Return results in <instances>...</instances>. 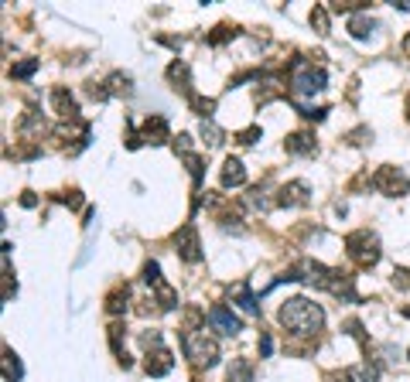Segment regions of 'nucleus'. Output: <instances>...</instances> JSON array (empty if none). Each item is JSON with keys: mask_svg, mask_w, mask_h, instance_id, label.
Segmentation results:
<instances>
[{"mask_svg": "<svg viewBox=\"0 0 410 382\" xmlns=\"http://www.w3.org/2000/svg\"><path fill=\"white\" fill-rule=\"evenodd\" d=\"M277 318H281L284 328L294 332V334H315V332H322V325H325V311L315 304V301H308V297H291V301H284Z\"/></svg>", "mask_w": 410, "mask_h": 382, "instance_id": "nucleus-1", "label": "nucleus"}, {"mask_svg": "<svg viewBox=\"0 0 410 382\" xmlns=\"http://www.w3.org/2000/svg\"><path fill=\"white\" fill-rule=\"evenodd\" d=\"M185 355L192 358L199 369H209V365H216V358H219V341L216 338H209L205 332H185Z\"/></svg>", "mask_w": 410, "mask_h": 382, "instance_id": "nucleus-2", "label": "nucleus"}, {"mask_svg": "<svg viewBox=\"0 0 410 382\" xmlns=\"http://www.w3.org/2000/svg\"><path fill=\"white\" fill-rule=\"evenodd\" d=\"M345 250H349V256L356 259L359 266H376V259H380V239L369 229H359L345 239Z\"/></svg>", "mask_w": 410, "mask_h": 382, "instance_id": "nucleus-3", "label": "nucleus"}, {"mask_svg": "<svg viewBox=\"0 0 410 382\" xmlns=\"http://www.w3.org/2000/svg\"><path fill=\"white\" fill-rule=\"evenodd\" d=\"M291 89L298 93V96H315V93H322L325 89V72L322 69H315V65H294V76H291Z\"/></svg>", "mask_w": 410, "mask_h": 382, "instance_id": "nucleus-4", "label": "nucleus"}, {"mask_svg": "<svg viewBox=\"0 0 410 382\" xmlns=\"http://www.w3.org/2000/svg\"><path fill=\"white\" fill-rule=\"evenodd\" d=\"M373 188L376 191H383V195H404L410 188V181H407V175L404 171H397V168H380L376 175H373Z\"/></svg>", "mask_w": 410, "mask_h": 382, "instance_id": "nucleus-5", "label": "nucleus"}, {"mask_svg": "<svg viewBox=\"0 0 410 382\" xmlns=\"http://www.w3.org/2000/svg\"><path fill=\"white\" fill-rule=\"evenodd\" d=\"M175 246H178L181 259H188V263H199V256H202V246H199V232H195V226L188 222V226H181L178 232H175Z\"/></svg>", "mask_w": 410, "mask_h": 382, "instance_id": "nucleus-6", "label": "nucleus"}, {"mask_svg": "<svg viewBox=\"0 0 410 382\" xmlns=\"http://www.w3.org/2000/svg\"><path fill=\"white\" fill-rule=\"evenodd\" d=\"M144 369H147V376H168L171 369H175V355L161 345V348H154V352H147V362H144Z\"/></svg>", "mask_w": 410, "mask_h": 382, "instance_id": "nucleus-7", "label": "nucleus"}, {"mask_svg": "<svg viewBox=\"0 0 410 382\" xmlns=\"http://www.w3.org/2000/svg\"><path fill=\"white\" fill-rule=\"evenodd\" d=\"M209 321H212V328L219 334H236L243 328V321H239L232 311H226V307H212V311H209Z\"/></svg>", "mask_w": 410, "mask_h": 382, "instance_id": "nucleus-8", "label": "nucleus"}, {"mask_svg": "<svg viewBox=\"0 0 410 382\" xmlns=\"http://www.w3.org/2000/svg\"><path fill=\"white\" fill-rule=\"evenodd\" d=\"M51 106H55V113H58V116L76 120L79 106H76V100H72V93H69V89H51Z\"/></svg>", "mask_w": 410, "mask_h": 382, "instance_id": "nucleus-9", "label": "nucleus"}, {"mask_svg": "<svg viewBox=\"0 0 410 382\" xmlns=\"http://www.w3.org/2000/svg\"><path fill=\"white\" fill-rule=\"evenodd\" d=\"M140 140L144 144H164L168 140V120L164 116H151L144 123V130H140Z\"/></svg>", "mask_w": 410, "mask_h": 382, "instance_id": "nucleus-10", "label": "nucleus"}, {"mask_svg": "<svg viewBox=\"0 0 410 382\" xmlns=\"http://www.w3.org/2000/svg\"><path fill=\"white\" fill-rule=\"evenodd\" d=\"M308 202V184L305 181H291V184H284L281 195H277V205H305Z\"/></svg>", "mask_w": 410, "mask_h": 382, "instance_id": "nucleus-11", "label": "nucleus"}, {"mask_svg": "<svg viewBox=\"0 0 410 382\" xmlns=\"http://www.w3.org/2000/svg\"><path fill=\"white\" fill-rule=\"evenodd\" d=\"M243 181H246L243 161L239 157H226V164H223V188H239Z\"/></svg>", "mask_w": 410, "mask_h": 382, "instance_id": "nucleus-12", "label": "nucleus"}, {"mask_svg": "<svg viewBox=\"0 0 410 382\" xmlns=\"http://www.w3.org/2000/svg\"><path fill=\"white\" fill-rule=\"evenodd\" d=\"M168 79L175 82V89H181V93L192 96V76H188V65H185V62H171V65H168Z\"/></svg>", "mask_w": 410, "mask_h": 382, "instance_id": "nucleus-13", "label": "nucleus"}, {"mask_svg": "<svg viewBox=\"0 0 410 382\" xmlns=\"http://www.w3.org/2000/svg\"><path fill=\"white\" fill-rule=\"evenodd\" d=\"M287 151L291 154H311L315 151V133H308V130L291 133V137H287Z\"/></svg>", "mask_w": 410, "mask_h": 382, "instance_id": "nucleus-14", "label": "nucleus"}, {"mask_svg": "<svg viewBox=\"0 0 410 382\" xmlns=\"http://www.w3.org/2000/svg\"><path fill=\"white\" fill-rule=\"evenodd\" d=\"M102 86H106V96H130V76L124 72H113Z\"/></svg>", "mask_w": 410, "mask_h": 382, "instance_id": "nucleus-15", "label": "nucleus"}, {"mask_svg": "<svg viewBox=\"0 0 410 382\" xmlns=\"http://www.w3.org/2000/svg\"><path fill=\"white\" fill-rule=\"evenodd\" d=\"M21 376H25V372H21V362H18V355H14L11 348H4V379L18 382Z\"/></svg>", "mask_w": 410, "mask_h": 382, "instance_id": "nucleus-16", "label": "nucleus"}, {"mask_svg": "<svg viewBox=\"0 0 410 382\" xmlns=\"http://www.w3.org/2000/svg\"><path fill=\"white\" fill-rule=\"evenodd\" d=\"M230 382H253V365L243 362V358H236L230 365Z\"/></svg>", "mask_w": 410, "mask_h": 382, "instance_id": "nucleus-17", "label": "nucleus"}, {"mask_svg": "<svg viewBox=\"0 0 410 382\" xmlns=\"http://www.w3.org/2000/svg\"><path fill=\"white\" fill-rule=\"evenodd\" d=\"M110 314H120V311H127V287H117L113 294H110Z\"/></svg>", "mask_w": 410, "mask_h": 382, "instance_id": "nucleus-18", "label": "nucleus"}, {"mask_svg": "<svg viewBox=\"0 0 410 382\" xmlns=\"http://www.w3.org/2000/svg\"><path fill=\"white\" fill-rule=\"evenodd\" d=\"M202 137H205V144H209V147H216V144H223V130L216 127L212 120H205V123H202Z\"/></svg>", "mask_w": 410, "mask_h": 382, "instance_id": "nucleus-19", "label": "nucleus"}, {"mask_svg": "<svg viewBox=\"0 0 410 382\" xmlns=\"http://www.w3.org/2000/svg\"><path fill=\"white\" fill-rule=\"evenodd\" d=\"M373 27H376V21H369V18H352V21H349V31H352L356 38H366Z\"/></svg>", "mask_w": 410, "mask_h": 382, "instance_id": "nucleus-20", "label": "nucleus"}, {"mask_svg": "<svg viewBox=\"0 0 410 382\" xmlns=\"http://www.w3.org/2000/svg\"><path fill=\"white\" fill-rule=\"evenodd\" d=\"M34 69H38V58H27V62H21V65H14V69H11V76L27 79V76H34Z\"/></svg>", "mask_w": 410, "mask_h": 382, "instance_id": "nucleus-21", "label": "nucleus"}, {"mask_svg": "<svg viewBox=\"0 0 410 382\" xmlns=\"http://www.w3.org/2000/svg\"><path fill=\"white\" fill-rule=\"evenodd\" d=\"M311 25L318 27V34H329V14H325V7H315L311 11Z\"/></svg>", "mask_w": 410, "mask_h": 382, "instance_id": "nucleus-22", "label": "nucleus"}, {"mask_svg": "<svg viewBox=\"0 0 410 382\" xmlns=\"http://www.w3.org/2000/svg\"><path fill=\"white\" fill-rule=\"evenodd\" d=\"M325 382H356V376H352V372H329Z\"/></svg>", "mask_w": 410, "mask_h": 382, "instance_id": "nucleus-23", "label": "nucleus"}, {"mask_svg": "<svg viewBox=\"0 0 410 382\" xmlns=\"http://www.w3.org/2000/svg\"><path fill=\"white\" fill-rule=\"evenodd\" d=\"M256 137H260V127H250L239 133V144H256Z\"/></svg>", "mask_w": 410, "mask_h": 382, "instance_id": "nucleus-24", "label": "nucleus"}, {"mask_svg": "<svg viewBox=\"0 0 410 382\" xmlns=\"http://www.w3.org/2000/svg\"><path fill=\"white\" fill-rule=\"evenodd\" d=\"M260 352H263V355H270V352H274V341H270V334H263V338H260Z\"/></svg>", "mask_w": 410, "mask_h": 382, "instance_id": "nucleus-25", "label": "nucleus"}, {"mask_svg": "<svg viewBox=\"0 0 410 382\" xmlns=\"http://www.w3.org/2000/svg\"><path fill=\"white\" fill-rule=\"evenodd\" d=\"M21 205H25V208H31V205H34V195H31V191H25V198H21Z\"/></svg>", "mask_w": 410, "mask_h": 382, "instance_id": "nucleus-26", "label": "nucleus"}, {"mask_svg": "<svg viewBox=\"0 0 410 382\" xmlns=\"http://www.w3.org/2000/svg\"><path fill=\"white\" fill-rule=\"evenodd\" d=\"M404 51H407V55H410V34H407V38H404Z\"/></svg>", "mask_w": 410, "mask_h": 382, "instance_id": "nucleus-27", "label": "nucleus"}, {"mask_svg": "<svg viewBox=\"0 0 410 382\" xmlns=\"http://www.w3.org/2000/svg\"><path fill=\"white\" fill-rule=\"evenodd\" d=\"M407 116H410V102H407Z\"/></svg>", "mask_w": 410, "mask_h": 382, "instance_id": "nucleus-28", "label": "nucleus"}]
</instances>
